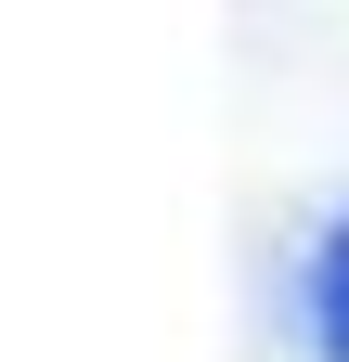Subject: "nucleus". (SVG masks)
<instances>
[{"mask_svg": "<svg viewBox=\"0 0 349 362\" xmlns=\"http://www.w3.org/2000/svg\"><path fill=\"white\" fill-rule=\"evenodd\" d=\"M324 337H336V362H349V233H336V259H324Z\"/></svg>", "mask_w": 349, "mask_h": 362, "instance_id": "f257e3e1", "label": "nucleus"}]
</instances>
